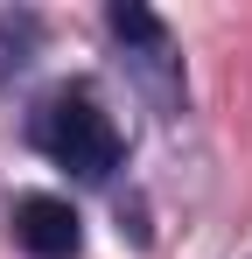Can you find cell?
Returning a JSON list of instances; mask_svg holds the SVG:
<instances>
[{
  "instance_id": "cell-1",
  "label": "cell",
  "mask_w": 252,
  "mask_h": 259,
  "mask_svg": "<svg viewBox=\"0 0 252 259\" xmlns=\"http://www.w3.org/2000/svg\"><path fill=\"white\" fill-rule=\"evenodd\" d=\"M35 147L56 168L84 175V182H105L119 168V126L91 91H49L35 105Z\"/></svg>"
},
{
  "instance_id": "cell-2",
  "label": "cell",
  "mask_w": 252,
  "mask_h": 259,
  "mask_svg": "<svg viewBox=\"0 0 252 259\" xmlns=\"http://www.w3.org/2000/svg\"><path fill=\"white\" fill-rule=\"evenodd\" d=\"M14 245L28 259H77L84 252V217L63 196H14Z\"/></svg>"
},
{
  "instance_id": "cell-3",
  "label": "cell",
  "mask_w": 252,
  "mask_h": 259,
  "mask_svg": "<svg viewBox=\"0 0 252 259\" xmlns=\"http://www.w3.org/2000/svg\"><path fill=\"white\" fill-rule=\"evenodd\" d=\"M105 21H112V35H126V42H140L147 56H161V49H168V28L154 21V14H147V7H133V0H119V7H112Z\"/></svg>"
}]
</instances>
